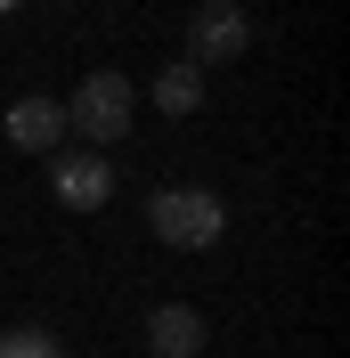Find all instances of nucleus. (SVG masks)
I'll use <instances>...</instances> for the list:
<instances>
[{
    "label": "nucleus",
    "instance_id": "f257e3e1",
    "mask_svg": "<svg viewBox=\"0 0 350 358\" xmlns=\"http://www.w3.org/2000/svg\"><path fill=\"white\" fill-rule=\"evenodd\" d=\"M131 122H139V90H131V73H114V66L82 73V90L66 98V131L90 138V155H106Z\"/></svg>",
    "mask_w": 350,
    "mask_h": 358
},
{
    "label": "nucleus",
    "instance_id": "f03ea898",
    "mask_svg": "<svg viewBox=\"0 0 350 358\" xmlns=\"http://www.w3.org/2000/svg\"><path fill=\"white\" fill-rule=\"evenodd\" d=\"M147 228L172 252H212L220 236H228V203H220L212 187H155L147 196Z\"/></svg>",
    "mask_w": 350,
    "mask_h": 358
},
{
    "label": "nucleus",
    "instance_id": "7ed1b4c3",
    "mask_svg": "<svg viewBox=\"0 0 350 358\" xmlns=\"http://www.w3.org/2000/svg\"><path fill=\"white\" fill-rule=\"evenodd\" d=\"M244 49H253V17H244L237 0H204L196 17H188V66H237Z\"/></svg>",
    "mask_w": 350,
    "mask_h": 358
},
{
    "label": "nucleus",
    "instance_id": "20e7f679",
    "mask_svg": "<svg viewBox=\"0 0 350 358\" xmlns=\"http://www.w3.org/2000/svg\"><path fill=\"white\" fill-rule=\"evenodd\" d=\"M0 138L17 147V155H57L66 147V98H17V106L0 114Z\"/></svg>",
    "mask_w": 350,
    "mask_h": 358
},
{
    "label": "nucleus",
    "instance_id": "39448f33",
    "mask_svg": "<svg viewBox=\"0 0 350 358\" xmlns=\"http://www.w3.org/2000/svg\"><path fill=\"white\" fill-rule=\"evenodd\" d=\"M49 187H57L66 212H106L114 203V171H106V155H90V147H74V155L49 163Z\"/></svg>",
    "mask_w": 350,
    "mask_h": 358
},
{
    "label": "nucleus",
    "instance_id": "423d86ee",
    "mask_svg": "<svg viewBox=\"0 0 350 358\" xmlns=\"http://www.w3.org/2000/svg\"><path fill=\"white\" fill-rule=\"evenodd\" d=\"M147 350L155 358H196L204 350V317L188 310V301H163V310L147 317Z\"/></svg>",
    "mask_w": 350,
    "mask_h": 358
},
{
    "label": "nucleus",
    "instance_id": "0eeeda50",
    "mask_svg": "<svg viewBox=\"0 0 350 358\" xmlns=\"http://www.w3.org/2000/svg\"><path fill=\"white\" fill-rule=\"evenodd\" d=\"M147 98H155V106L179 122V114H196V106H204V73L188 66V57H172V66L155 73V90H147Z\"/></svg>",
    "mask_w": 350,
    "mask_h": 358
},
{
    "label": "nucleus",
    "instance_id": "6e6552de",
    "mask_svg": "<svg viewBox=\"0 0 350 358\" xmlns=\"http://www.w3.org/2000/svg\"><path fill=\"white\" fill-rule=\"evenodd\" d=\"M0 358H66V342L49 334V326H8L0 334Z\"/></svg>",
    "mask_w": 350,
    "mask_h": 358
}]
</instances>
